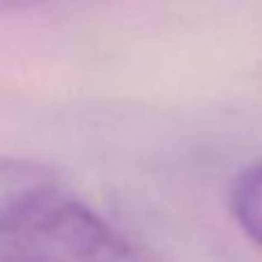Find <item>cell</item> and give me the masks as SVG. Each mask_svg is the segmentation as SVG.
<instances>
[{
    "instance_id": "3",
    "label": "cell",
    "mask_w": 262,
    "mask_h": 262,
    "mask_svg": "<svg viewBox=\"0 0 262 262\" xmlns=\"http://www.w3.org/2000/svg\"><path fill=\"white\" fill-rule=\"evenodd\" d=\"M230 209L251 242L262 249V159L246 166L230 189Z\"/></svg>"
},
{
    "instance_id": "2",
    "label": "cell",
    "mask_w": 262,
    "mask_h": 262,
    "mask_svg": "<svg viewBox=\"0 0 262 262\" xmlns=\"http://www.w3.org/2000/svg\"><path fill=\"white\" fill-rule=\"evenodd\" d=\"M62 191L60 177L46 163L0 157V235Z\"/></svg>"
},
{
    "instance_id": "4",
    "label": "cell",
    "mask_w": 262,
    "mask_h": 262,
    "mask_svg": "<svg viewBox=\"0 0 262 262\" xmlns=\"http://www.w3.org/2000/svg\"><path fill=\"white\" fill-rule=\"evenodd\" d=\"M37 3H44V0H0V9H23Z\"/></svg>"
},
{
    "instance_id": "1",
    "label": "cell",
    "mask_w": 262,
    "mask_h": 262,
    "mask_svg": "<svg viewBox=\"0 0 262 262\" xmlns=\"http://www.w3.org/2000/svg\"><path fill=\"white\" fill-rule=\"evenodd\" d=\"M0 262H163L101 214L67 193L0 235Z\"/></svg>"
}]
</instances>
